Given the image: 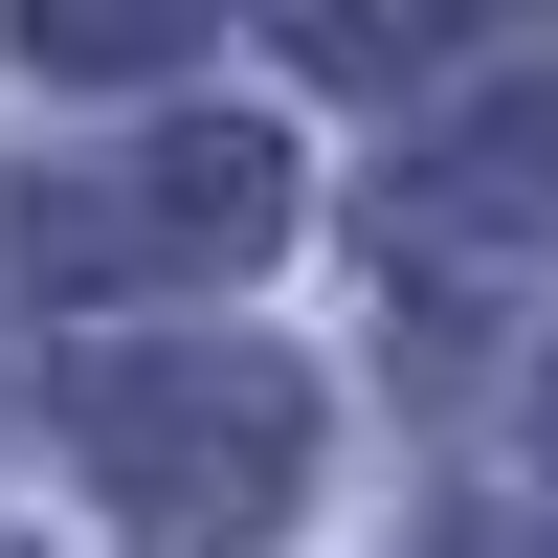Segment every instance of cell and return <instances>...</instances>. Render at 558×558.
Segmentation results:
<instances>
[{
	"mask_svg": "<svg viewBox=\"0 0 558 558\" xmlns=\"http://www.w3.org/2000/svg\"><path fill=\"white\" fill-rule=\"evenodd\" d=\"M425 223H447V246H536V223H558V68H536V89H492V112L447 134Z\"/></svg>",
	"mask_w": 558,
	"mask_h": 558,
	"instance_id": "3",
	"label": "cell"
},
{
	"mask_svg": "<svg viewBox=\"0 0 558 558\" xmlns=\"http://www.w3.org/2000/svg\"><path fill=\"white\" fill-rule=\"evenodd\" d=\"M268 23H291L313 68H402V45H447L470 0H268Z\"/></svg>",
	"mask_w": 558,
	"mask_h": 558,
	"instance_id": "5",
	"label": "cell"
},
{
	"mask_svg": "<svg viewBox=\"0 0 558 558\" xmlns=\"http://www.w3.org/2000/svg\"><path fill=\"white\" fill-rule=\"evenodd\" d=\"M492 558H558V536H492Z\"/></svg>",
	"mask_w": 558,
	"mask_h": 558,
	"instance_id": "6",
	"label": "cell"
},
{
	"mask_svg": "<svg viewBox=\"0 0 558 558\" xmlns=\"http://www.w3.org/2000/svg\"><path fill=\"white\" fill-rule=\"evenodd\" d=\"M268 223H291V157L202 112V134H157V157L68 179V202H45V268H246Z\"/></svg>",
	"mask_w": 558,
	"mask_h": 558,
	"instance_id": "2",
	"label": "cell"
},
{
	"mask_svg": "<svg viewBox=\"0 0 558 558\" xmlns=\"http://www.w3.org/2000/svg\"><path fill=\"white\" fill-rule=\"evenodd\" d=\"M68 447L112 470V514L157 558H246L291 514V470H313V380L246 357V336H112L68 380Z\"/></svg>",
	"mask_w": 558,
	"mask_h": 558,
	"instance_id": "1",
	"label": "cell"
},
{
	"mask_svg": "<svg viewBox=\"0 0 558 558\" xmlns=\"http://www.w3.org/2000/svg\"><path fill=\"white\" fill-rule=\"evenodd\" d=\"M0 23H23V68H179V45H202V0H0Z\"/></svg>",
	"mask_w": 558,
	"mask_h": 558,
	"instance_id": "4",
	"label": "cell"
}]
</instances>
